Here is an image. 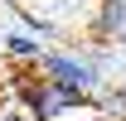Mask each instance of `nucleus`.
<instances>
[{"label":"nucleus","instance_id":"obj_1","mask_svg":"<svg viewBox=\"0 0 126 121\" xmlns=\"http://www.w3.org/2000/svg\"><path fill=\"white\" fill-rule=\"evenodd\" d=\"M116 68H121V48L92 44V39H58L48 44L34 63V73L48 77L53 87L73 92L78 102H97L102 92L116 82Z\"/></svg>","mask_w":126,"mask_h":121},{"label":"nucleus","instance_id":"obj_2","mask_svg":"<svg viewBox=\"0 0 126 121\" xmlns=\"http://www.w3.org/2000/svg\"><path fill=\"white\" fill-rule=\"evenodd\" d=\"M48 44H58V34L5 0V10H0V58H10L15 68H34Z\"/></svg>","mask_w":126,"mask_h":121},{"label":"nucleus","instance_id":"obj_3","mask_svg":"<svg viewBox=\"0 0 126 121\" xmlns=\"http://www.w3.org/2000/svg\"><path fill=\"white\" fill-rule=\"evenodd\" d=\"M10 5L24 10V15H34L39 24H48L58 39H82L87 19L97 10V0H10Z\"/></svg>","mask_w":126,"mask_h":121},{"label":"nucleus","instance_id":"obj_4","mask_svg":"<svg viewBox=\"0 0 126 121\" xmlns=\"http://www.w3.org/2000/svg\"><path fill=\"white\" fill-rule=\"evenodd\" d=\"M15 92H19V102H15V106H19L29 121H63V116H68V106L78 102L73 92L53 87V82H48V77H39L34 68L19 77V87H15Z\"/></svg>","mask_w":126,"mask_h":121},{"label":"nucleus","instance_id":"obj_5","mask_svg":"<svg viewBox=\"0 0 126 121\" xmlns=\"http://www.w3.org/2000/svg\"><path fill=\"white\" fill-rule=\"evenodd\" d=\"M82 39L116 48L126 39V0H97V10H92V19H87V34H82Z\"/></svg>","mask_w":126,"mask_h":121},{"label":"nucleus","instance_id":"obj_6","mask_svg":"<svg viewBox=\"0 0 126 121\" xmlns=\"http://www.w3.org/2000/svg\"><path fill=\"white\" fill-rule=\"evenodd\" d=\"M0 121H29V116H24L19 106H0Z\"/></svg>","mask_w":126,"mask_h":121},{"label":"nucleus","instance_id":"obj_7","mask_svg":"<svg viewBox=\"0 0 126 121\" xmlns=\"http://www.w3.org/2000/svg\"><path fill=\"white\" fill-rule=\"evenodd\" d=\"M111 87H116V92L126 97V53H121V68H116V82H111Z\"/></svg>","mask_w":126,"mask_h":121},{"label":"nucleus","instance_id":"obj_8","mask_svg":"<svg viewBox=\"0 0 126 121\" xmlns=\"http://www.w3.org/2000/svg\"><path fill=\"white\" fill-rule=\"evenodd\" d=\"M116 48H121V53H126V39H121V44H116Z\"/></svg>","mask_w":126,"mask_h":121}]
</instances>
